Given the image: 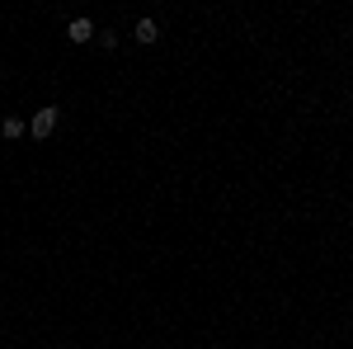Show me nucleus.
<instances>
[{
  "mask_svg": "<svg viewBox=\"0 0 353 349\" xmlns=\"http://www.w3.org/2000/svg\"><path fill=\"white\" fill-rule=\"evenodd\" d=\"M66 38H71V43H90V38H94V24H90V19H71V24H66Z\"/></svg>",
  "mask_w": 353,
  "mask_h": 349,
  "instance_id": "obj_2",
  "label": "nucleus"
},
{
  "mask_svg": "<svg viewBox=\"0 0 353 349\" xmlns=\"http://www.w3.org/2000/svg\"><path fill=\"white\" fill-rule=\"evenodd\" d=\"M57 118H61V109H57V104H48V109H38V113H33V118H28V133L38 137V142H43V137H52V128H57Z\"/></svg>",
  "mask_w": 353,
  "mask_h": 349,
  "instance_id": "obj_1",
  "label": "nucleus"
},
{
  "mask_svg": "<svg viewBox=\"0 0 353 349\" xmlns=\"http://www.w3.org/2000/svg\"><path fill=\"white\" fill-rule=\"evenodd\" d=\"M137 43H156V38H161V28H156V19H137Z\"/></svg>",
  "mask_w": 353,
  "mask_h": 349,
  "instance_id": "obj_3",
  "label": "nucleus"
},
{
  "mask_svg": "<svg viewBox=\"0 0 353 349\" xmlns=\"http://www.w3.org/2000/svg\"><path fill=\"white\" fill-rule=\"evenodd\" d=\"M0 133L14 142V137H24V133H28V123H24V118H5V123H0Z\"/></svg>",
  "mask_w": 353,
  "mask_h": 349,
  "instance_id": "obj_4",
  "label": "nucleus"
}]
</instances>
